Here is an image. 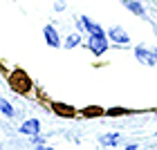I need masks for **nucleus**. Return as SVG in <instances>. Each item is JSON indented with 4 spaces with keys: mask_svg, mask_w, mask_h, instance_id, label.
<instances>
[{
    "mask_svg": "<svg viewBox=\"0 0 157 150\" xmlns=\"http://www.w3.org/2000/svg\"><path fill=\"white\" fill-rule=\"evenodd\" d=\"M81 25L85 27V32H88V34H103V27L99 25V23H94L92 18H88V16L81 18Z\"/></svg>",
    "mask_w": 157,
    "mask_h": 150,
    "instance_id": "obj_8",
    "label": "nucleus"
},
{
    "mask_svg": "<svg viewBox=\"0 0 157 150\" xmlns=\"http://www.w3.org/2000/svg\"><path fill=\"white\" fill-rule=\"evenodd\" d=\"M135 56L144 63V65H157V54L155 52H148L146 47H135Z\"/></svg>",
    "mask_w": 157,
    "mask_h": 150,
    "instance_id": "obj_3",
    "label": "nucleus"
},
{
    "mask_svg": "<svg viewBox=\"0 0 157 150\" xmlns=\"http://www.w3.org/2000/svg\"><path fill=\"white\" fill-rule=\"evenodd\" d=\"M99 114H103V110L101 108H83V117H99Z\"/></svg>",
    "mask_w": 157,
    "mask_h": 150,
    "instance_id": "obj_13",
    "label": "nucleus"
},
{
    "mask_svg": "<svg viewBox=\"0 0 157 150\" xmlns=\"http://www.w3.org/2000/svg\"><path fill=\"white\" fill-rule=\"evenodd\" d=\"M52 110L59 114V117H63V119H72L74 114H76V110L72 108V105H65V103H61V101H52Z\"/></svg>",
    "mask_w": 157,
    "mask_h": 150,
    "instance_id": "obj_4",
    "label": "nucleus"
},
{
    "mask_svg": "<svg viewBox=\"0 0 157 150\" xmlns=\"http://www.w3.org/2000/svg\"><path fill=\"white\" fill-rule=\"evenodd\" d=\"M88 49H90L94 56H101L105 49H110L108 36H105V34H90V38H88Z\"/></svg>",
    "mask_w": 157,
    "mask_h": 150,
    "instance_id": "obj_2",
    "label": "nucleus"
},
{
    "mask_svg": "<svg viewBox=\"0 0 157 150\" xmlns=\"http://www.w3.org/2000/svg\"><path fill=\"white\" fill-rule=\"evenodd\" d=\"M0 112L7 114V117H13V108H11V103L7 101V99H2V96H0Z\"/></svg>",
    "mask_w": 157,
    "mask_h": 150,
    "instance_id": "obj_10",
    "label": "nucleus"
},
{
    "mask_svg": "<svg viewBox=\"0 0 157 150\" xmlns=\"http://www.w3.org/2000/svg\"><path fill=\"white\" fill-rule=\"evenodd\" d=\"M38 150H54V148H49V146H38Z\"/></svg>",
    "mask_w": 157,
    "mask_h": 150,
    "instance_id": "obj_15",
    "label": "nucleus"
},
{
    "mask_svg": "<svg viewBox=\"0 0 157 150\" xmlns=\"http://www.w3.org/2000/svg\"><path fill=\"white\" fill-rule=\"evenodd\" d=\"M105 114H110V117H117V114H130V110H126V108H110Z\"/></svg>",
    "mask_w": 157,
    "mask_h": 150,
    "instance_id": "obj_14",
    "label": "nucleus"
},
{
    "mask_svg": "<svg viewBox=\"0 0 157 150\" xmlns=\"http://www.w3.org/2000/svg\"><path fill=\"white\" fill-rule=\"evenodd\" d=\"M108 36L115 40L117 45H128V43H130V36H128L121 27H110V29H108Z\"/></svg>",
    "mask_w": 157,
    "mask_h": 150,
    "instance_id": "obj_5",
    "label": "nucleus"
},
{
    "mask_svg": "<svg viewBox=\"0 0 157 150\" xmlns=\"http://www.w3.org/2000/svg\"><path fill=\"white\" fill-rule=\"evenodd\" d=\"M78 43H81V36H78V34H70V36L65 38V47L70 49V47H76Z\"/></svg>",
    "mask_w": 157,
    "mask_h": 150,
    "instance_id": "obj_12",
    "label": "nucleus"
},
{
    "mask_svg": "<svg viewBox=\"0 0 157 150\" xmlns=\"http://www.w3.org/2000/svg\"><path fill=\"white\" fill-rule=\"evenodd\" d=\"M9 88L16 94H29L32 92V78L27 76L25 69H13L9 74Z\"/></svg>",
    "mask_w": 157,
    "mask_h": 150,
    "instance_id": "obj_1",
    "label": "nucleus"
},
{
    "mask_svg": "<svg viewBox=\"0 0 157 150\" xmlns=\"http://www.w3.org/2000/svg\"><path fill=\"white\" fill-rule=\"evenodd\" d=\"M43 36H45L49 47H61V36H59V32H56L52 25H47L45 29H43Z\"/></svg>",
    "mask_w": 157,
    "mask_h": 150,
    "instance_id": "obj_6",
    "label": "nucleus"
},
{
    "mask_svg": "<svg viewBox=\"0 0 157 150\" xmlns=\"http://www.w3.org/2000/svg\"><path fill=\"white\" fill-rule=\"evenodd\" d=\"M119 141V134L117 132H110V134H105V137H101V144L103 146H115Z\"/></svg>",
    "mask_w": 157,
    "mask_h": 150,
    "instance_id": "obj_11",
    "label": "nucleus"
},
{
    "mask_svg": "<svg viewBox=\"0 0 157 150\" xmlns=\"http://www.w3.org/2000/svg\"><path fill=\"white\" fill-rule=\"evenodd\" d=\"M124 5L128 7V9H130L135 16H141L144 18L146 16V9H144V5H139V2H135V0H124Z\"/></svg>",
    "mask_w": 157,
    "mask_h": 150,
    "instance_id": "obj_9",
    "label": "nucleus"
},
{
    "mask_svg": "<svg viewBox=\"0 0 157 150\" xmlns=\"http://www.w3.org/2000/svg\"><path fill=\"white\" fill-rule=\"evenodd\" d=\"M38 130H40V121H38V119H29V121H25V123L20 126V132L27 134V137L38 134Z\"/></svg>",
    "mask_w": 157,
    "mask_h": 150,
    "instance_id": "obj_7",
    "label": "nucleus"
}]
</instances>
